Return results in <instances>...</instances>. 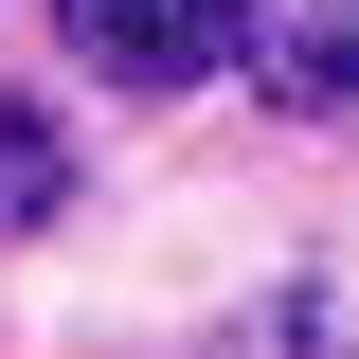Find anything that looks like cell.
<instances>
[{
  "label": "cell",
  "instance_id": "cell-1",
  "mask_svg": "<svg viewBox=\"0 0 359 359\" xmlns=\"http://www.w3.org/2000/svg\"><path fill=\"white\" fill-rule=\"evenodd\" d=\"M233 36H252V0H72V54L126 90H198L233 72Z\"/></svg>",
  "mask_w": 359,
  "mask_h": 359
},
{
  "label": "cell",
  "instance_id": "cell-2",
  "mask_svg": "<svg viewBox=\"0 0 359 359\" xmlns=\"http://www.w3.org/2000/svg\"><path fill=\"white\" fill-rule=\"evenodd\" d=\"M269 108H306V126H341V108H359V18H341V0L269 18Z\"/></svg>",
  "mask_w": 359,
  "mask_h": 359
},
{
  "label": "cell",
  "instance_id": "cell-3",
  "mask_svg": "<svg viewBox=\"0 0 359 359\" xmlns=\"http://www.w3.org/2000/svg\"><path fill=\"white\" fill-rule=\"evenodd\" d=\"M36 216H72V144L36 108H0V233H36Z\"/></svg>",
  "mask_w": 359,
  "mask_h": 359
}]
</instances>
